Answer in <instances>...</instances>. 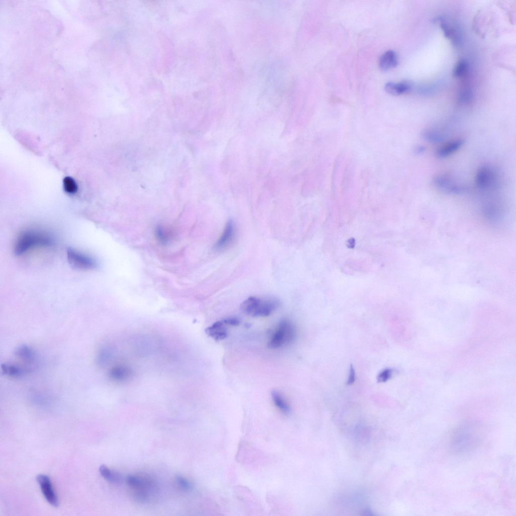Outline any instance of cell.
<instances>
[{
  "mask_svg": "<svg viewBox=\"0 0 516 516\" xmlns=\"http://www.w3.org/2000/svg\"><path fill=\"white\" fill-rule=\"evenodd\" d=\"M236 236V226L233 221H228L223 234L215 243L214 248L217 250H222L229 246L233 242Z\"/></svg>",
  "mask_w": 516,
  "mask_h": 516,
  "instance_id": "9c48e42d",
  "label": "cell"
},
{
  "mask_svg": "<svg viewBox=\"0 0 516 516\" xmlns=\"http://www.w3.org/2000/svg\"><path fill=\"white\" fill-rule=\"evenodd\" d=\"M225 323L227 325L237 326L240 324V321L237 318H228L223 320Z\"/></svg>",
  "mask_w": 516,
  "mask_h": 516,
  "instance_id": "cb8c5ba5",
  "label": "cell"
},
{
  "mask_svg": "<svg viewBox=\"0 0 516 516\" xmlns=\"http://www.w3.org/2000/svg\"><path fill=\"white\" fill-rule=\"evenodd\" d=\"M130 371L122 367H115L110 372V376L115 380H122L130 375Z\"/></svg>",
  "mask_w": 516,
  "mask_h": 516,
  "instance_id": "44dd1931",
  "label": "cell"
},
{
  "mask_svg": "<svg viewBox=\"0 0 516 516\" xmlns=\"http://www.w3.org/2000/svg\"><path fill=\"white\" fill-rule=\"evenodd\" d=\"M36 481L41 487L43 495L49 504L55 507H58L59 505V500L49 477L46 475L40 474L37 475Z\"/></svg>",
  "mask_w": 516,
  "mask_h": 516,
  "instance_id": "ba28073f",
  "label": "cell"
},
{
  "mask_svg": "<svg viewBox=\"0 0 516 516\" xmlns=\"http://www.w3.org/2000/svg\"><path fill=\"white\" fill-rule=\"evenodd\" d=\"M67 257L69 264L73 267L85 270L96 268V262L92 258L73 249L67 251Z\"/></svg>",
  "mask_w": 516,
  "mask_h": 516,
  "instance_id": "52a82bcc",
  "label": "cell"
},
{
  "mask_svg": "<svg viewBox=\"0 0 516 516\" xmlns=\"http://www.w3.org/2000/svg\"><path fill=\"white\" fill-rule=\"evenodd\" d=\"M398 64V59L396 54L393 50L386 51L380 58L379 60V67L384 71H388L395 68Z\"/></svg>",
  "mask_w": 516,
  "mask_h": 516,
  "instance_id": "4fadbf2b",
  "label": "cell"
},
{
  "mask_svg": "<svg viewBox=\"0 0 516 516\" xmlns=\"http://www.w3.org/2000/svg\"><path fill=\"white\" fill-rule=\"evenodd\" d=\"M53 242V240L50 236L42 232L35 230L25 231L16 240L15 245V253L17 256H21L35 248L52 246Z\"/></svg>",
  "mask_w": 516,
  "mask_h": 516,
  "instance_id": "7a4b0ae2",
  "label": "cell"
},
{
  "mask_svg": "<svg viewBox=\"0 0 516 516\" xmlns=\"http://www.w3.org/2000/svg\"><path fill=\"white\" fill-rule=\"evenodd\" d=\"M422 136L425 140L434 144L442 143L446 138L444 133L435 129H427L423 132Z\"/></svg>",
  "mask_w": 516,
  "mask_h": 516,
  "instance_id": "5bb4252c",
  "label": "cell"
},
{
  "mask_svg": "<svg viewBox=\"0 0 516 516\" xmlns=\"http://www.w3.org/2000/svg\"><path fill=\"white\" fill-rule=\"evenodd\" d=\"M175 482L177 486L183 491H189L192 488L190 482L181 475H177Z\"/></svg>",
  "mask_w": 516,
  "mask_h": 516,
  "instance_id": "7402d4cb",
  "label": "cell"
},
{
  "mask_svg": "<svg viewBox=\"0 0 516 516\" xmlns=\"http://www.w3.org/2000/svg\"><path fill=\"white\" fill-rule=\"evenodd\" d=\"M498 171L491 165L481 166L475 177L476 187L483 192H494L498 190L500 178Z\"/></svg>",
  "mask_w": 516,
  "mask_h": 516,
  "instance_id": "5b68a950",
  "label": "cell"
},
{
  "mask_svg": "<svg viewBox=\"0 0 516 516\" xmlns=\"http://www.w3.org/2000/svg\"><path fill=\"white\" fill-rule=\"evenodd\" d=\"M272 396L275 406L285 414H289L290 407L282 395L279 391L274 390L272 392Z\"/></svg>",
  "mask_w": 516,
  "mask_h": 516,
  "instance_id": "e0dca14e",
  "label": "cell"
},
{
  "mask_svg": "<svg viewBox=\"0 0 516 516\" xmlns=\"http://www.w3.org/2000/svg\"><path fill=\"white\" fill-rule=\"evenodd\" d=\"M411 84L407 81L399 83L388 82L385 86V91L391 95L399 96L407 94L411 91Z\"/></svg>",
  "mask_w": 516,
  "mask_h": 516,
  "instance_id": "7c38bea8",
  "label": "cell"
},
{
  "mask_svg": "<svg viewBox=\"0 0 516 516\" xmlns=\"http://www.w3.org/2000/svg\"><path fill=\"white\" fill-rule=\"evenodd\" d=\"M126 482L134 497L141 501L149 500L159 492L157 482L147 475H128Z\"/></svg>",
  "mask_w": 516,
  "mask_h": 516,
  "instance_id": "6da1fadb",
  "label": "cell"
},
{
  "mask_svg": "<svg viewBox=\"0 0 516 516\" xmlns=\"http://www.w3.org/2000/svg\"><path fill=\"white\" fill-rule=\"evenodd\" d=\"M63 186L64 191L69 194H75L78 191V186L74 179L70 177H66L63 180Z\"/></svg>",
  "mask_w": 516,
  "mask_h": 516,
  "instance_id": "d6986e66",
  "label": "cell"
},
{
  "mask_svg": "<svg viewBox=\"0 0 516 516\" xmlns=\"http://www.w3.org/2000/svg\"><path fill=\"white\" fill-rule=\"evenodd\" d=\"M99 471L101 475L111 483L120 484L122 482V477L120 473L110 469L105 465L101 466Z\"/></svg>",
  "mask_w": 516,
  "mask_h": 516,
  "instance_id": "9a60e30c",
  "label": "cell"
},
{
  "mask_svg": "<svg viewBox=\"0 0 516 516\" xmlns=\"http://www.w3.org/2000/svg\"><path fill=\"white\" fill-rule=\"evenodd\" d=\"M468 63L464 60L459 61L453 71V75L458 78H462L467 75L468 72Z\"/></svg>",
  "mask_w": 516,
  "mask_h": 516,
  "instance_id": "ffe728a7",
  "label": "cell"
},
{
  "mask_svg": "<svg viewBox=\"0 0 516 516\" xmlns=\"http://www.w3.org/2000/svg\"><path fill=\"white\" fill-rule=\"evenodd\" d=\"M226 325L223 320L217 321L206 329V333L215 340H223L226 339L228 335Z\"/></svg>",
  "mask_w": 516,
  "mask_h": 516,
  "instance_id": "8fae6325",
  "label": "cell"
},
{
  "mask_svg": "<svg viewBox=\"0 0 516 516\" xmlns=\"http://www.w3.org/2000/svg\"><path fill=\"white\" fill-rule=\"evenodd\" d=\"M296 337V329L292 322L288 320L281 321L270 338L268 346L277 349L290 344Z\"/></svg>",
  "mask_w": 516,
  "mask_h": 516,
  "instance_id": "277c9868",
  "label": "cell"
},
{
  "mask_svg": "<svg viewBox=\"0 0 516 516\" xmlns=\"http://www.w3.org/2000/svg\"><path fill=\"white\" fill-rule=\"evenodd\" d=\"M2 370L5 375L14 378L20 377L23 376L25 371L18 366L9 364H3Z\"/></svg>",
  "mask_w": 516,
  "mask_h": 516,
  "instance_id": "ac0fdd59",
  "label": "cell"
},
{
  "mask_svg": "<svg viewBox=\"0 0 516 516\" xmlns=\"http://www.w3.org/2000/svg\"><path fill=\"white\" fill-rule=\"evenodd\" d=\"M463 143L461 139L449 142L437 149L436 156L440 159L448 158L458 151L462 147Z\"/></svg>",
  "mask_w": 516,
  "mask_h": 516,
  "instance_id": "30bf717a",
  "label": "cell"
},
{
  "mask_svg": "<svg viewBox=\"0 0 516 516\" xmlns=\"http://www.w3.org/2000/svg\"><path fill=\"white\" fill-rule=\"evenodd\" d=\"M279 306V301L275 299H262L251 296L241 305L242 311L254 317H267L275 312Z\"/></svg>",
  "mask_w": 516,
  "mask_h": 516,
  "instance_id": "3957f363",
  "label": "cell"
},
{
  "mask_svg": "<svg viewBox=\"0 0 516 516\" xmlns=\"http://www.w3.org/2000/svg\"><path fill=\"white\" fill-rule=\"evenodd\" d=\"M393 371L391 369H386L382 371L377 377L378 383H385L390 379L393 375Z\"/></svg>",
  "mask_w": 516,
  "mask_h": 516,
  "instance_id": "603a6c76",
  "label": "cell"
},
{
  "mask_svg": "<svg viewBox=\"0 0 516 516\" xmlns=\"http://www.w3.org/2000/svg\"><path fill=\"white\" fill-rule=\"evenodd\" d=\"M433 183L436 188L450 194L459 195L465 190L454 179L446 174H438L435 176Z\"/></svg>",
  "mask_w": 516,
  "mask_h": 516,
  "instance_id": "8992f818",
  "label": "cell"
},
{
  "mask_svg": "<svg viewBox=\"0 0 516 516\" xmlns=\"http://www.w3.org/2000/svg\"><path fill=\"white\" fill-rule=\"evenodd\" d=\"M16 355L23 362L32 364L35 360V354L33 350L27 345H22L16 351Z\"/></svg>",
  "mask_w": 516,
  "mask_h": 516,
  "instance_id": "2e32d148",
  "label": "cell"
},
{
  "mask_svg": "<svg viewBox=\"0 0 516 516\" xmlns=\"http://www.w3.org/2000/svg\"><path fill=\"white\" fill-rule=\"evenodd\" d=\"M355 380V372L354 367L351 365L350 371V375L347 381V385H351L354 383Z\"/></svg>",
  "mask_w": 516,
  "mask_h": 516,
  "instance_id": "d4e9b609",
  "label": "cell"
}]
</instances>
